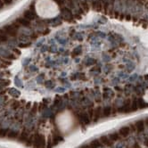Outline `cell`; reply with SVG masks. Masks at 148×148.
Here are the masks:
<instances>
[{
	"instance_id": "6da1fadb",
	"label": "cell",
	"mask_w": 148,
	"mask_h": 148,
	"mask_svg": "<svg viewBox=\"0 0 148 148\" xmlns=\"http://www.w3.org/2000/svg\"><path fill=\"white\" fill-rule=\"evenodd\" d=\"M101 144H102L103 146H106V147H112L114 144V142L108 137V136H102V137L99 138Z\"/></svg>"
},
{
	"instance_id": "7a4b0ae2",
	"label": "cell",
	"mask_w": 148,
	"mask_h": 148,
	"mask_svg": "<svg viewBox=\"0 0 148 148\" xmlns=\"http://www.w3.org/2000/svg\"><path fill=\"white\" fill-rule=\"evenodd\" d=\"M135 126H136V132L137 134H142L143 132L144 131V129H145V124H144V120H137L135 122Z\"/></svg>"
},
{
	"instance_id": "3957f363",
	"label": "cell",
	"mask_w": 148,
	"mask_h": 148,
	"mask_svg": "<svg viewBox=\"0 0 148 148\" xmlns=\"http://www.w3.org/2000/svg\"><path fill=\"white\" fill-rule=\"evenodd\" d=\"M120 136L121 137V138H127L128 137L130 134V129H129V126H124V127H121L119 130H118Z\"/></svg>"
},
{
	"instance_id": "277c9868",
	"label": "cell",
	"mask_w": 148,
	"mask_h": 148,
	"mask_svg": "<svg viewBox=\"0 0 148 148\" xmlns=\"http://www.w3.org/2000/svg\"><path fill=\"white\" fill-rule=\"evenodd\" d=\"M108 137H110L111 139H112L113 142H118V141H120V138H121V137L120 136V134H119V132H117V131H115V132H112L111 133V134H109Z\"/></svg>"
},
{
	"instance_id": "5b68a950",
	"label": "cell",
	"mask_w": 148,
	"mask_h": 148,
	"mask_svg": "<svg viewBox=\"0 0 148 148\" xmlns=\"http://www.w3.org/2000/svg\"><path fill=\"white\" fill-rule=\"evenodd\" d=\"M4 122V121H3ZM1 123L0 124V128H2V129H7V130H8V128H7V125H6V124H4V123ZM10 127H11V126H10ZM10 130H13V131H17V130H14V129H9ZM21 131H25V130H21ZM17 132H19V131H17ZM29 133V132H28ZM29 134H30V133H29Z\"/></svg>"
},
{
	"instance_id": "8992f818",
	"label": "cell",
	"mask_w": 148,
	"mask_h": 148,
	"mask_svg": "<svg viewBox=\"0 0 148 148\" xmlns=\"http://www.w3.org/2000/svg\"><path fill=\"white\" fill-rule=\"evenodd\" d=\"M144 120V124H145V126L146 127H148V118H146L145 120Z\"/></svg>"
}]
</instances>
